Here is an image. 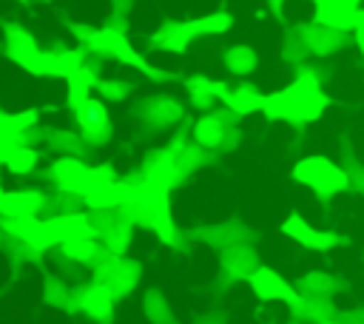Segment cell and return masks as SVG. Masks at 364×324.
<instances>
[{"mask_svg":"<svg viewBox=\"0 0 364 324\" xmlns=\"http://www.w3.org/2000/svg\"><path fill=\"white\" fill-rule=\"evenodd\" d=\"M330 99L321 91L318 80L307 71H301L287 88L267 94L264 97V108L262 114L273 122H290V125H310L316 119H321V114L327 111Z\"/></svg>","mask_w":364,"mask_h":324,"instance_id":"6da1fadb","label":"cell"},{"mask_svg":"<svg viewBox=\"0 0 364 324\" xmlns=\"http://www.w3.org/2000/svg\"><path fill=\"white\" fill-rule=\"evenodd\" d=\"M6 230L11 236H17L20 242H26L28 247H34V250H48V247H60L71 239L94 236L91 219L82 210H68V213H60V216H51V219H37V216L11 219V222H6Z\"/></svg>","mask_w":364,"mask_h":324,"instance_id":"7a4b0ae2","label":"cell"},{"mask_svg":"<svg viewBox=\"0 0 364 324\" xmlns=\"http://www.w3.org/2000/svg\"><path fill=\"white\" fill-rule=\"evenodd\" d=\"M191 136H193V142H199L205 151H210L216 156L233 153L245 139L242 117L225 105L213 108V111H208L191 122Z\"/></svg>","mask_w":364,"mask_h":324,"instance_id":"3957f363","label":"cell"},{"mask_svg":"<svg viewBox=\"0 0 364 324\" xmlns=\"http://www.w3.org/2000/svg\"><path fill=\"white\" fill-rule=\"evenodd\" d=\"M290 176L318 199H336L350 190L344 168L324 153H307V156L296 159L290 168Z\"/></svg>","mask_w":364,"mask_h":324,"instance_id":"277c9868","label":"cell"},{"mask_svg":"<svg viewBox=\"0 0 364 324\" xmlns=\"http://www.w3.org/2000/svg\"><path fill=\"white\" fill-rule=\"evenodd\" d=\"M51 179L57 182V188L63 193H74V196L85 199L100 185L117 179V173L111 165H85L77 156H63L51 165Z\"/></svg>","mask_w":364,"mask_h":324,"instance_id":"5b68a950","label":"cell"},{"mask_svg":"<svg viewBox=\"0 0 364 324\" xmlns=\"http://www.w3.org/2000/svg\"><path fill=\"white\" fill-rule=\"evenodd\" d=\"M256 267H259L256 242H242V244H230V247L219 250V270L213 279V293L222 296V293L233 290L236 284L247 281Z\"/></svg>","mask_w":364,"mask_h":324,"instance_id":"8992f818","label":"cell"},{"mask_svg":"<svg viewBox=\"0 0 364 324\" xmlns=\"http://www.w3.org/2000/svg\"><path fill=\"white\" fill-rule=\"evenodd\" d=\"M165 148H168V156H171V168H173V182H176V188L188 185L205 165H210V162L216 159V153H210V151H205L199 142H193L191 131H188V134H185V131H176Z\"/></svg>","mask_w":364,"mask_h":324,"instance_id":"52a82bcc","label":"cell"},{"mask_svg":"<svg viewBox=\"0 0 364 324\" xmlns=\"http://www.w3.org/2000/svg\"><path fill=\"white\" fill-rule=\"evenodd\" d=\"M282 233L287 239H293L296 244L307 247V250H318V253H330L341 244H347V236L338 230H324V227H313L304 216L299 213H287L282 222Z\"/></svg>","mask_w":364,"mask_h":324,"instance_id":"ba28073f","label":"cell"},{"mask_svg":"<svg viewBox=\"0 0 364 324\" xmlns=\"http://www.w3.org/2000/svg\"><path fill=\"white\" fill-rule=\"evenodd\" d=\"M88 45H91V51H97V54H105V57H114V60H119V63L136 65L139 71H145V74L154 77V80H168V74L154 71V68L131 48V43H128L117 28H100V31H94L91 40H88Z\"/></svg>","mask_w":364,"mask_h":324,"instance_id":"9c48e42d","label":"cell"},{"mask_svg":"<svg viewBox=\"0 0 364 324\" xmlns=\"http://www.w3.org/2000/svg\"><path fill=\"white\" fill-rule=\"evenodd\" d=\"M97 281H102L114 293V298H125V296H131L139 287V281H142V264L136 259L125 256V253L122 256H114L102 267H97Z\"/></svg>","mask_w":364,"mask_h":324,"instance_id":"30bf717a","label":"cell"},{"mask_svg":"<svg viewBox=\"0 0 364 324\" xmlns=\"http://www.w3.org/2000/svg\"><path fill=\"white\" fill-rule=\"evenodd\" d=\"M196 239L199 244H208L210 250H225L230 244H242V242H256V233L250 225H245L242 219L230 216L222 222H208V225H196Z\"/></svg>","mask_w":364,"mask_h":324,"instance_id":"8fae6325","label":"cell"},{"mask_svg":"<svg viewBox=\"0 0 364 324\" xmlns=\"http://www.w3.org/2000/svg\"><path fill=\"white\" fill-rule=\"evenodd\" d=\"M247 284H250V293L267 304H287L296 296V284H290L279 270H273L267 264H259L253 270V276L247 279Z\"/></svg>","mask_w":364,"mask_h":324,"instance_id":"7c38bea8","label":"cell"},{"mask_svg":"<svg viewBox=\"0 0 364 324\" xmlns=\"http://www.w3.org/2000/svg\"><path fill=\"white\" fill-rule=\"evenodd\" d=\"M284 307H287V313L296 324H324V321L338 315V304L333 301V296H301V293H296Z\"/></svg>","mask_w":364,"mask_h":324,"instance_id":"4fadbf2b","label":"cell"},{"mask_svg":"<svg viewBox=\"0 0 364 324\" xmlns=\"http://www.w3.org/2000/svg\"><path fill=\"white\" fill-rule=\"evenodd\" d=\"M74 114H77V122H80L82 136H85L88 142H94V145L111 142L114 125H111V119H108V114H105V105H102L100 99H85Z\"/></svg>","mask_w":364,"mask_h":324,"instance_id":"5bb4252c","label":"cell"},{"mask_svg":"<svg viewBox=\"0 0 364 324\" xmlns=\"http://www.w3.org/2000/svg\"><path fill=\"white\" fill-rule=\"evenodd\" d=\"M216 97L225 108L236 111L239 117H247V114H256L264 108V97L256 85L250 82H239V85H225V82H216Z\"/></svg>","mask_w":364,"mask_h":324,"instance_id":"9a60e30c","label":"cell"},{"mask_svg":"<svg viewBox=\"0 0 364 324\" xmlns=\"http://www.w3.org/2000/svg\"><path fill=\"white\" fill-rule=\"evenodd\" d=\"M139 117L151 131H168V128H176L185 119V111L173 97L162 94V97L145 99L142 108H139Z\"/></svg>","mask_w":364,"mask_h":324,"instance_id":"2e32d148","label":"cell"},{"mask_svg":"<svg viewBox=\"0 0 364 324\" xmlns=\"http://www.w3.org/2000/svg\"><path fill=\"white\" fill-rule=\"evenodd\" d=\"M114 304H117V298L102 281L85 284L77 296V307L97 324H111L114 321Z\"/></svg>","mask_w":364,"mask_h":324,"instance_id":"e0dca14e","label":"cell"},{"mask_svg":"<svg viewBox=\"0 0 364 324\" xmlns=\"http://www.w3.org/2000/svg\"><path fill=\"white\" fill-rule=\"evenodd\" d=\"M134 196H136L134 182H131L128 176H122V179L117 176V179L100 185L94 193H88V196L82 199V205H85L88 210H117V207L128 205Z\"/></svg>","mask_w":364,"mask_h":324,"instance_id":"ac0fdd59","label":"cell"},{"mask_svg":"<svg viewBox=\"0 0 364 324\" xmlns=\"http://www.w3.org/2000/svg\"><path fill=\"white\" fill-rule=\"evenodd\" d=\"M6 54H9L14 63H20L26 71L43 74V57H46V54L37 48V43H34L26 31L9 28V34H6Z\"/></svg>","mask_w":364,"mask_h":324,"instance_id":"d6986e66","label":"cell"},{"mask_svg":"<svg viewBox=\"0 0 364 324\" xmlns=\"http://www.w3.org/2000/svg\"><path fill=\"white\" fill-rule=\"evenodd\" d=\"M316 17L330 28H353L358 20V0H318Z\"/></svg>","mask_w":364,"mask_h":324,"instance_id":"ffe728a7","label":"cell"},{"mask_svg":"<svg viewBox=\"0 0 364 324\" xmlns=\"http://www.w3.org/2000/svg\"><path fill=\"white\" fill-rule=\"evenodd\" d=\"M43 205H46V199L37 190H11V193L3 190L0 213L9 219H28V216H37V210H43Z\"/></svg>","mask_w":364,"mask_h":324,"instance_id":"44dd1931","label":"cell"},{"mask_svg":"<svg viewBox=\"0 0 364 324\" xmlns=\"http://www.w3.org/2000/svg\"><path fill=\"white\" fill-rule=\"evenodd\" d=\"M344 290V281L330 270H307L296 279V293L301 296H333Z\"/></svg>","mask_w":364,"mask_h":324,"instance_id":"7402d4cb","label":"cell"},{"mask_svg":"<svg viewBox=\"0 0 364 324\" xmlns=\"http://www.w3.org/2000/svg\"><path fill=\"white\" fill-rule=\"evenodd\" d=\"M37 151L20 145V139H0V165L11 173H31L37 168Z\"/></svg>","mask_w":364,"mask_h":324,"instance_id":"603a6c76","label":"cell"},{"mask_svg":"<svg viewBox=\"0 0 364 324\" xmlns=\"http://www.w3.org/2000/svg\"><path fill=\"white\" fill-rule=\"evenodd\" d=\"M142 313L151 324H179L165 290H159V287H148L142 293Z\"/></svg>","mask_w":364,"mask_h":324,"instance_id":"cb8c5ba5","label":"cell"},{"mask_svg":"<svg viewBox=\"0 0 364 324\" xmlns=\"http://www.w3.org/2000/svg\"><path fill=\"white\" fill-rule=\"evenodd\" d=\"M185 91H188V102H191L193 108H199L202 114L213 111L216 102H219V97H216V82L208 80V77H202V74L188 77V80H185Z\"/></svg>","mask_w":364,"mask_h":324,"instance_id":"d4e9b609","label":"cell"},{"mask_svg":"<svg viewBox=\"0 0 364 324\" xmlns=\"http://www.w3.org/2000/svg\"><path fill=\"white\" fill-rule=\"evenodd\" d=\"M68 80V105L77 111L85 99H91V88L97 85V77L82 65V68H77L71 77H65Z\"/></svg>","mask_w":364,"mask_h":324,"instance_id":"484cf974","label":"cell"},{"mask_svg":"<svg viewBox=\"0 0 364 324\" xmlns=\"http://www.w3.org/2000/svg\"><path fill=\"white\" fill-rule=\"evenodd\" d=\"M37 111H20V114H0V139H20L28 128H34Z\"/></svg>","mask_w":364,"mask_h":324,"instance_id":"4316f807","label":"cell"},{"mask_svg":"<svg viewBox=\"0 0 364 324\" xmlns=\"http://www.w3.org/2000/svg\"><path fill=\"white\" fill-rule=\"evenodd\" d=\"M63 256H68L71 261H80V264H94L97 253H100V242L94 236H82V239H71L65 244H60Z\"/></svg>","mask_w":364,"mask_h":324,"instance_id":"83f0119b","label":"cell"},{"mask_svg":"<svg viewBox=\"0 0 364 324\" xmlns=\"http://www.w3.org/2000/svg\"><path fill=\"white\" fill-rule=\"evenodd\" d=\"M347 173V182H350V190L355 196L364 199V156H358L355 151H344L341 153V162H338Z\"/></svg>","mask_w":364,"mask_h":324,"instance_id":"f1b7e54d","label":"cell"},{"mask_svg":"<svg viewBox=\"0 0 364 324\" xmlns=\"http://www.w3.org/2000/svg\"><path fill=\"white\" fill-rule=\"evenodd\" d=\"M225 65L233 74H250L256 68V51L247 45H233L225 51Z\"/></svg>","mask_w":364,"mask_h":324,"instance_id":"f546056e","label":"cell"},{"mask_svg":"<svg viewBox=\"0 0 364 324\" xmlns=\"http://www.w3.org/2000/svg\"><path fill=\"white\" fill-rule=\"evenodd\" d=\"M341 43H344V37L338 31H330V26H324V23L321 26H313V31H310V45L316 48V54H330Z\"/></svg>","mask_w":364,"mask_h":324,"instance_id":"4dcf8cb0","label":"cell"},{"mask_svg":"<svg viewBox=\"0 0 364 324\" xmlns=\"http://www.w3.org/2000/svg\"><path fill=\"white\" fill-rule=\"evenodd\" d=\"M97 91H100V97L108 99V102H122V99L128 97L131 85L122 82V80H102V82H97Z\"/></svg>","mask_w":364,"mask_h":324,"instance_id":"1f68e13d","label":"cell"},{"mask_svg":"<svg viewBox=\"0 0 364 324\" xmlns=\"http://www.w3.org/2000/svg\"><path fill=\"white\" fill-rule=\"evenodd\" d=\"M191 324H228V313H222V310L210 307V310L199 313V315H196Z\"/></svg>","mask_w":364,"mask_h":324,"instance_id":"d6a6232c","label":"cell"},{"mask_svg":"<svg viewBox=\"0 0 364 324\" xmlns=\"http://www.w3.org/2000/svg\"><path fill=\"white\" fill-rule=\"evenodd\" d=\"M338 321H344V324H364V304H358V307H350V310H338V315H336Z\"/></svg>","mask_w":364,"mask_h":324,"instance_id":"836d02e7","label":"cell"},{"mask_svg":"<svg viewBox=\"0 0 364 324\" xmlns=\"http://www.w3.org/2000/svg\"><path fill=\"white\" fill-rule=\"evenodd\" d=\"M324 324H344V321H338V318H330V321H324Z\"/></svg>","mask_w":364,"mask_h":324,"instance_id":"e575fe53","label":"cell"},{"mask_svg":"<svg viewBox=\"0 0 364 324\" xmlns=\"http://www.w3.org/2000/svg\"><path fill=\"white\" fill-rule=\"evenodd\" d=\"M0 199H3V190H0Z\"/></svg>","mask_w":364,"mask_h":324,"instance_id":"d590c367","label":"cell"}]
</instances>
